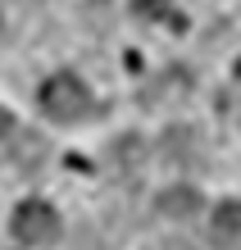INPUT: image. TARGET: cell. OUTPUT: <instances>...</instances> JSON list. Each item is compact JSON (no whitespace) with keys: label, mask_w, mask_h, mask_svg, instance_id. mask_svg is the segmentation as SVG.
<instances>
[{"label":"cell","mask_w":241,"mask_h":250,"mask_svg":"<svg viewBox=\"0 0 241 250\" xmlns=\"http://www.w3.org/2000/svg\"><path fill=\"white\" fill-rule=\"evenodd\" d=\"M41 109H46L55 123H82L87 114H91V91H87L82 78H73V73H55V78L41 86Z\"/></svg>","instance_id":"obj_1"},{"label":"cell","mask_w":241,"mask_h":250,"mask_svg":"<svg viewBox=\"0 0 241 250\" xmlns=\"http://www.w3.org/2000/svg\"><path fill=\"white\" fill-rule=\"evenodd\" d=\"M14 237L27 246H50L59 237V214L46 200H23L19 214H14Z\"/></svg>","instance_id":"obj_2"},{"label":"cell","mask_w":241,"mask_h":250,"mask_svg":"<svg viewBox=\"0 0 241 250\" xmlns=\"http://www.w3.org/2000/svg\"><path fill=\"white\" fill-rule=\"evenodd\" d=\"M209 232H214V246L223 250H241V200H223L214 209V223H209Z\"/></svg>","instance_id":"obj_3"},{"label":"cell","mask_w":241,"mask_h":250,"mask_svg":"<svg viewBox=\"0 0 241 250\" xmlns=\"http://www.w3.org/2000/svg\"><path fill=\"white\" fill-rule=\"evenodd\" d=\"M196 209H200V191L196 187H173L159 196V214H169V218H191Z\"/></svg>","instance_id":"obj_4"},{"label":"cell","mask_w":241,"mask_h":250,"mask_svg":"<svg viewBox=\"0 0 241 250\" xmlns=\"http://www.w3.org/2000/svg\"><path fill=\"white\" fill-rule=\"evenodd\" d=\"M137 14H141V19H169V23L182 27V19L169 9V0H137Z\"/></svg>","instance_id":"obj_5"},{"label":"cell","mask_w":241,"mask_h":250,"mask_svg":"<svg viewBox=\"0 0 241 250\" xmlns=\"http://www.w3.org/2000/svg\"><path fill=\"white\" fill-rule=\"evenodd\" d=\"M9 123H14V119H9L5 109H0V137H5V132H9Z\"/></svg>","instance_id":"obj_6"},{"label":"cell","mask_w":241,"mask_h":250,"mask_svg":"<svg viewBox=\"0 0 241 250\" xmlns=\"http://www.w3.org/2000/svg\"><path fill=\"white\" fill-rule=\"evenodd\" d=\"M237 73H241V64H237Z\"/></svg>","instance_id":"obj_7"}]
</instances>
